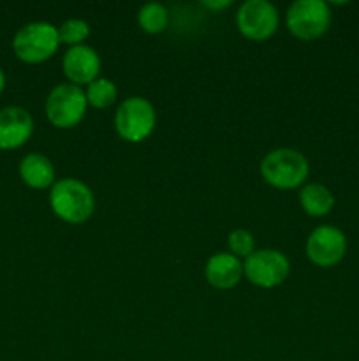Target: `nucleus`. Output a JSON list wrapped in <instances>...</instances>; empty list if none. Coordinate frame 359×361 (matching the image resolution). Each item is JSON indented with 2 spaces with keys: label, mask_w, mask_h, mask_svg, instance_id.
I'll list each match as a JSON object with an SVG mask.
<instances>
[{
  "label": "nucleus",
  "mask_w": 359,
  "mask_h": 361,
  "mask_svg": "<svg viewBox=\"0 0 359 361\" xmlns=\"http://www.w3.org/2000/svg\"><path fill=\"white\" fill-rule=\"evenodd\" d=\"M58 35H60V44L67 46H80L90 37V25L83 20H77V18H73V20L63 21L58 27Z\"/></svg>",
  "instance_id": "obj_17"
},
{
  "label": "nucleus",
  "mask_w": 359,
  "mask_h": 361,
  "mask_svg": "<svg viewBox=\"0 0 359 361\" xmlns=\"http://www.w3.org/2000/svg\"><path fill=\"white\" fill-rule=\"evenodd\" d=\"M299 204L310 217H326L334 207V196L322 183H306L299 192Z\"/></svg>",
  "instance_id": "obj_14"
},
{
  "label": "nucleus",
  "mask_w": 359,
  "mask_h": 361,
  "mask_svg": "<svg viewBox=\"0 0 359 361\" xmlns=\"http://www.w3.org/2000/svg\"><path fill=\"white\" fill-rule=\"evenodd\" d=\"M62 69L73 85H90L101 73V56L87 44L73 46L62 59Z\"/></svg>",
  "instance_id": "obj_11"
},
{
  "label": "nucleus",
  "mask_w": 359,
  "mask_h": 361,
  "mask_svg": "<svg viewBox=\"0 0 359 361\" xmlns=\"http://www.w3.org/2000/svg\"><path fill=\"white\" fill-rule=\"evenodd\" d=\"M347 254V236L334 226H319L306 240V257L319 268H333Z\"/></svg>",
  "instance_id": "obj_8"
},
{
  "label": "nucleus",
  "mask_w": 359,
  "mask_h": 361,
  "mask_svg": "<svg viewBox=\"0 0 359 361\" xmlns=\"http://www.w3.org/2000/svg\"><path fill=\"white\" fill-rule=\"evenodd\" d=\"M84 95H87L88 106L97 109H106L115 104L116 97H118V90H116V85L111 80L97 78V80L88 85Z\"/></svg>",
  "instance_id": "obj_15"
},
{
  "label": "nucleus",
  "mask_w": 359,
  "mask_h": 361,
  "mask_svg": "<svg viewBox=\"0 0 359 361\" xmlns=\"http://www.w3.org/2000/svg\"><path fill=\"white\" fill-rule=\"evenodd\" d=\"M53 214L69 224H83L94 215L95 196L90 187L76 178H63L53 183L49 192Z\"/></svg>",
  "instance_id": "obj_1"
},
{
  "label": "nucleus",
  "mask_w": 359,
  "mask_h": 361,
  "mask_svg": "<svg viewBox=\"0 0 359 361\" xmlns=\"http://www.w3.org/2000/svg\"><path fill=\"white\" fill-rule=\"evenodd\" d=\"M287 28L301 41H315L331 27L333 13L324 0H296L287 9Z\"/></svg>",
  "instance_id": "obj_4"
},
{
  "label": "nucleus",
  "mask_w": 359,
  "mask_h": 361,
  "mask_svg": "<svg viewBox=\"0 0 359 361\" xmlns=\"http://www.w3.org/2000/svg\"><path fill=\"white\" fill-rule=\"evenodd\" d=\"M34 134V118L20 106L0 109V150H16Z\"/></svg>",
  "instance_id": "obj_10"
},
{
  "label": "nucleus",
  "mask_w": 359,
  "mask_h": 361,
  "mask_svg": "<svg viewBox=\"0 0 359 361\" xmlns=\"http://www.w3.org/2000/svg\"><path fill=\"white\" fill-rule=\"evenodd\" d=\"M231 0H217V2H210V0H206V2H203L204 7H208V9H224V7H229L231 6Z\"/></svg>",
  "instance_id": "obj_19"
},
{
  "label": "nucleus",
  "mask_w": 359,
  "mask_h": 361,
  "mask_svg": "<svg viewBox=\"0 0 359 361\" xmlns=\"http://www.w3.org/2000/svg\"><path fill=\"white\" fill-rule=\"evenodd\" d=\"M168 9L158 2L144 4L139 13H137V21H139L141 28L151 35L164 32L165 27H168Z\"/></svg>",
  "instance_id": "obj_16"
},
{
  "label": "nucleus",
  "mask_w": 359,
  "mask_h": 361,
  "mask_svg": "<svg viewBox=\"0 0 359 361\" xmlns=\"http://www.w3.org/2000/svg\"><path fill=\"white\" fill-rule=\"evenodd\" d=\"M204 277L211 288L222 289V291L232 289L241 281L243 264L231 252H217L208 259Z\"/></svg>",
  "instance_id": "obj_12"
},
{
  "label": "nucleus",
  "mask_w": 359,
  "mask_h": 361,
  "mask_svg": "<svg viewBox=\"0 0 359 361\" xmlns=\"http://www.w3.org/2000/svg\"><path fill=\"white\" fill-rule=\"evenodd\" d=\"M291 274V261L284 252L275 249L256 250L243 263V275L253 286L263 289L278 288Z\"/></svg>",
  "instance_id": "obj_7"
},
{
  "label": "nucleus",
  "mask_w": 359,
  "mask_h": 361,
  "mask_svg": "<svg viewBox=\"0 0 359 361\" xmlns=\"http://www.w3.org/2000/svg\"><path fill=\"white\" fill-rule=\"evenodd\" d=\"M260 175L275 189H298L305 185L310 175L308 159L292 148H277L264 155L260 162Z\"/></svg>",
  "instance_id": "obj_2"
},
{
  "label": "nucleus",
  "mask_w": 359,
  "mask_h": 361,
  "mask_svg": "<svg viewBox=\"0 0 359 361\" xmlns=\"http://www.w3.org/2000/svg\"><path fill=\"white\" fill-rule=\"evenodd\" d=\"M4 88H6V74H4L2 67H0V94L4 92Z\"/></svg>",
  "instance_id": "obj_20"
},
{
  "label": "nucleus",
  "mask_w": 359,
  "mask_h": 361,
  "mask_svg": "<svg viewBox=\"0 0 359 361\" xmlns=\"http://www.w3.org/2000/svg\"><path fill=\"white\" fill-rule=\"evenodd\" d=\"M229 250H231L232 256L239 257H248L250 254L256 252V240L250 235L246 229H234V231L229 235L227 238Z\"/></svg>",
  "instance_id": "obj_18"
},
{
  "label": "nucleus",
  "mask_w": 359,
  "mask_h": 361,
  "mask_svg": "<svg viewBox=\"0 0 359 361\" xmlns=\"http://www.w3.org/2000/svg\"><path fill=\"white\" fill-rule=\"evenodd\" d=\"M236 23L250 41H266L277 32L280 18L277 7L267 0H248L238 9Z\"/></svg>",
  "instance_id": "obj_9"
},
{
  "label": "nucleus",
  "mask_w": 359,
  "mask_h": 361,
  "mask_svg": "<svg viewBox=\"0 0 359 361\" xmlns=\"http://www.w3.org/2000/svg\"><path fill=\"white\" fill-rule=\"evenodd\" d=\"M20 176L30 189L44 190L55 183V166L46 155L28 154L20 162Z\"/></svg>",
  "instance_id": "obj_13"
},
{
  "label": "nucleus",
  "mask_w": 359,
  "mask_h": 361,
  "mask_svg": "<svg viewBox=\"0 0 359 361\" xmlns=\"http://www.w3.org/2000/svg\"><path fill=\"white\" fill-rule=\"evenodd\" d=\"M157 113L153 104L144 97H129L118 106L115 115V129L122 140L139 143L155 129Z\"/></svg>",
  "instance_id": "obj_5"
},
{
  "label": "nucleus",
  "mask_w": 359,
  "mask_h": 361,
  "mask_svg": "<svg viewBox=\"0 0 359 361\" xmlns=\"http://www.w3.org/2000/svg\"><path fill=\"white\" fill-rule=\"evenodd\" d=\"M60 46L58 28L48 21H32L14 34L13 49L25 63H41L51 59Z\"/></svg>",
  "instance_id": "obj_3"
},
{
  "label": "nucleus",
  "mask_w": 359,
  "mask_h": 361,
  "mask_svg": "<svg viewBox=\"0 0 359 361\" xmlns=\"http://www.w3.org/2000/svg\"><path fill=\"white\" fill-rule=\"evenodd\" d=\"M87 95L73 83L56 85L46 99V116L58 129H70L83 120L87 113Z\"/></svg>",
  "instance_id": "obj_6"
}]
</instances>
